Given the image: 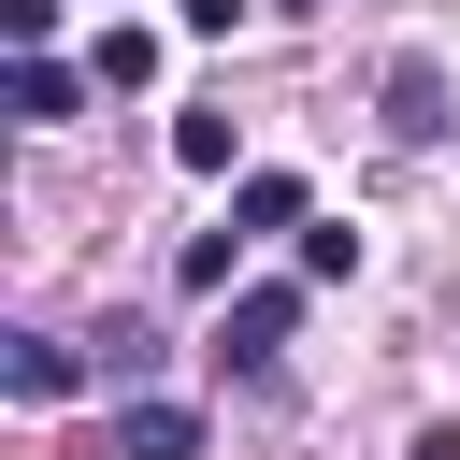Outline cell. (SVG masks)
I'll return each mask as SVG.
<instances>
[{
  "label": "cell",
  "instance_id": "30bf717a",
  "mask_svg": "<svg viewBox=\"0 0 460 460\" xmlns=\"http://www.w3.org/2000/svg\"><path fill=\"white\" fill-rule=\"evenodd\" d=\"M230 259H244V230L216 216V230H187V259H172V273H187V288H230Z\"/></svg>",
  "mask_w": 460,
  "mask_h": 460
},
{
  "label": "cell",
  "instance_id": "7a4b0ae2",
  "mask_svg": "<svg viewBox=\"0 0 460 460\" xmlns=\"http://www.w3.org/2000/svg\"><path fill=\"white\" fill-rule=\"evenodd\" d=\"M288 331H302V288H244V302H230V331H216V359H230V374H273V359H288Z\"/></svg>",
  "mask_w": 460,
  "mask_h": 460
},
{
  "label": "cell",
  "instance_id": "5bb4252c",
  "mask_svg": "<svg viewBox=\"0 0 460 460\" xmlns=\"http://www.w3.org/2000/svg\"><path fill=\"white\" fill-rule=\"evenodd\" d=\"M417 460H460V431H417Z\"/></svg>",
  "mask_w": 460,
  "mask_h": 460
},
{
  "label": "cell",
  "instance_id": "5b68a950",
  "mask_svg": "<svg viewBox=\"0 0 460 460\" xmlns=\"http://www.w3.org/2000/svg\"><path fill=\"white\" fill-rule=\"evenodd\" d=\"M230 230H244V244H259V230H316V187H302V172H244V187H230Z\"/></svg>",
  "mask_w": 460,
  "mask_h": 460
},
{
  "label": "cell",
  "instance_id": "3957f363",
  "mask_svg": "<svg viewBox=\"0 0 460 460\" xmlns=\"http://www.w3.org/2000/svg\"><path fill=\"white\" fill-rule=\"evenodd\" d=\"M115 460H201V402L129 388V402H115Z\"/></svg>",
  "mask_w": 460,
  "mask_h": 460
},
{
  "label": "cell",
  "instance_id": "277c9868",
  "mask_svg": "<svg viewBox=\"0 0 460 460\" xmlns=\"http://www.w3.org/2000/svg\"><path fill=\"white\" fill-rule=\"evenodd\" d=\"M86 374H101V359H72L58 331H14V345H0V388H14V402H72Z\"/></svg>",
  "mask_w": 460,
  "mask_h": 460
},
{
  "label": "cell",
  "instance_id": "4fadbf2b",
  "mask_svg": "<svg viewBox=\"0 0 460 460\" xmlns=\"http://www.w3.org/2000/svg\"><path fill=\"white\" fill-rule=\"evenodd\" d=\"M172 14H187L201 43H216V29H244V0H172Z\"/></svg>",
  "mask_w": 460,
  "mask_h": 460
},
{
  "label": "cell",
  "instance_id": "52a82bcc",
  "mask_svg": "<svg viewBox=\"0 0 460 460\" xmlns=\"http://www.w3.org/2000/svg\"><path fill=\"white\" fill-rule=\"evenodd\" d=\"M72 101H86V72H72V58H14V115H29V129H58Z\"/></svg>",
  "mask_w": 460,
  "mask_h": 460
},
{
  "label": "cell",
  "instance_id": "ba28073f",
  "mask_svg": "<svg viewBox=\"0 0 460 460\" xmlns=\"http://www.w3.org/2000/svg\"><path fill=\"white\" fill-rule=\"evenodd\" d=\"M172 158H187V172H230V158H244L230 101H187V115H172Z\"/></svg>",
  "mask_w": 460,
  "mask_h": 460
},
{
  "label": "cell",
  "instance_id": "8992f818",
  "mask_svg": "<svg viewBox=\"0 0 460 460\" xmlns=\"http://www.w3.org/2000/svg\"><path fill=\"white\" fill-rule=\"evenodd\" d=\"M86 86L115 101V86H158V29H101L86 43Z\"/></svg>",
  "mask_w": 460,
  "mask_h": 460
},
{
  "label": "cell",
  "instance_id": "8fae6325",
  "mask_svg": "<svg viewBox=\"0 0 460 460\" xmlns=\"http://www.w3.org/2000/svg\"><path fill=\"white\" fill-rule=\"evenodd\" d=\"M101 374H115V388H144V374H158V331H144V316H115V331H101Z\"/></svg>",
  "mask_w": 460,
  "mask_h": 460
},
{
  "label": "cell",
  "instance_id": "6da1fadb",
  "mask_svg": "<svg viewBox=\"0 0 460 460\" xmlns=\"http://www.w3.org/2000/svg\"><path fill=\"white\" fill-rule=\"evenodd\" d=\"M446 129H460V86H446L431 43H402L388 58V144H446Z\"/></svg>",
  "mask_w": 460,
  "mask_h": 460
},
{
  "label": "cell",
  "instance_id": "9c48e42d",
  "mask_svg": "<svg viewBox=\"0 0 460 460\" xmlns=\"http://www.w3.org/2000/svg\"><path fill=\"white\" fill-rule=\"evenodd\" d=\"M302 273H316V288H345V273H359V230H345V216H316V230H302Z\"/></svg>",
  "mask_w": 460,
  "mask_h": 460
},
{
  "label": "cell",
  "instance_id": "7c38bea8",
  "mask_svg": "<svg viewBox=\"0 0 460 460\" xmlns=\"http://www.w3.org/2000/svg\"><path fill=\"white\" fill-rule=\"evenodd\" d=\"M0 43H14V58H43V43H58V0H0Z\"/></svg>",
  "mask_w": 460,
  "mask_h": 460
}]
</instances>
